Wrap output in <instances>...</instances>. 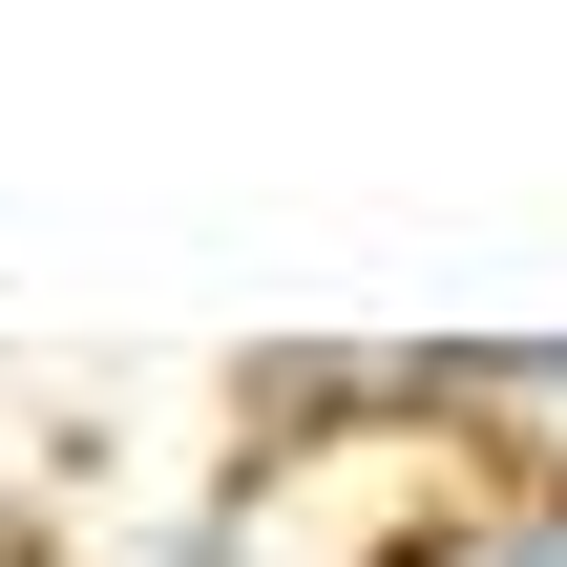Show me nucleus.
<instances>
[{"label":"nucleus","instance_id":"obj_1","mask_svg":"<svg viewBox=\"0 0 567 567\" xmlns=\"http://www.w3.org/2000/svg\"><path fill=\"white\" fill-rule=\"evenodd\" d=\"M379 567H567V442H526V463H442V484L379 526Z\"/></svg>","mask_w":567,"mask_h":567}]
</instances>
